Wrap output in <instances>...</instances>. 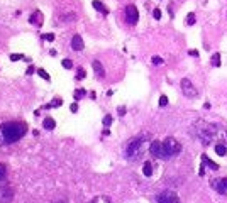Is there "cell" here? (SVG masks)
<instances>
[{
	"instance_id": "cell-1",
	"label": "cell",
	"mask_w": 227,
	"mask_h": 203,
	"mask_svg": "<svg viewBox=\"0 0 227 203\" xmlns=\"http://www.w3.org/2000/svg\"><path fill=\"white\" fill-rule=\"evenodd\" d=\"M26 132H27V127L22 122H5L0 127V137H2V141L5 144H14Z\"/></svg>"
},
{
	"instance_id": "cell-2",
	"label": "cell",
	"mask_w": 227,
	"mask_h": 203,
	"mask_svg": "<svg viewBox=\"0 0 227 203\" xmlns=\"http://www.w3.org/2000/svg\"><path fill=\"white\" fill-rule=\"evenodd\" d=\"M146 144H148V142H146V135H142V137H134L127 144V149H126L127 159H131V161L139 159V156H142L144 151H146Z\"/></svg>"
},
{
	"instance_id": "cell-3",
	"label": "cell",
	"mask_w": 227,
	"mask_h": 203,
	"mask_svg": "<svg viewBox=\"0 0 227 203\" xmlns=\"http://www.w3.org/2000/svg\"><path fill=\"white\" fill-rule=\"evenodd\" d=\"M163 147H165V152H166V157H173L181 152V144L178 142L175 137H166L163 141Z\"/></svg>"
},
{
	"instance_id": "cell-4",
	"label": "cell",
	"mask_w": 227,
	"mask_h": 203,
	"mask_svg": "<svg viewBox=\"0 0 227 203\" xmlns=\"http://www.w3.org/2000/svg\"><path fill=\"white\" fill-rule=\"evenodd\" d=\"M181 91L185 93V97H188V98H195V97H198V88H195L193 87V83L188 80V78H183L181 80Z\"/></svg>"
},
{
	"instance_id": "cell-5",
	"label": "cell",
	"mask_w": 227,
	"mask_h": 203,
	"mask_svg": "<svg viewBox=\"0 0 227 203\" xmlns=\"http://www.w3.org/2000/svg\"><path fill=\"white\" fill-rule=\"evenodd\" d=\"M156 203H180V198H178V195L175 191H161L158 195V198H156Z\"/></svg>"
},
{
	"instance_id": "cell-6",
	"label": "cell",
	"mask_w": 227,
	"mask_h": 203,
	"mask_svg": "<svg viewBox=\"0 0 227 203\" xmlns=\"http://www.w3.org/2000/svg\"><path fill=\"white\" fill-rule=\"evenodd\" d=\"M149 151L154 157H159V159H168L166 157V152H165V147H163V142L159 141H153L151 145H149Z\"/></svg>"
},
{
	"instance_id": "cell-7",
	"label": "cell",
	"mask_w": 227,
	"mask_h": 203,
	"mask_svg": "<svg viewBox=\"0 0 227 203\" xmlns=\"http://www.w3.org/2000/svg\"><path fill=\"white\" fill-rule=\"evenodd\" d=\"M126 19H127V22L132 24V26L139 20V12H137V9H136V5H127V7H126Z\"/></svg>"
},
{
	"instance_id": "cell-8",
	"label": "cell",
	"mask_w": 227,
	"mask_h": 203,
	"mask_svg": "<svg viewBox=\"0 0 227 203\" xmlns=\"http://www.w3.org/2000/svg\"><path fill=\"white\" fill-rule=\"evenodd\" d=\"M14 198V191L10 186H0V203H10Z\"/></svg>"
},
{
	"instance_id": "cell-9",
	"label": "cell",
	"mask_w": 227,
	"mask_h": 203,
	"mask_svg": "<svg viewBox=\"0 0 227 203\" xmlns=\"http://www.w3.org/2000/svg\"><path fill=\"white\" fill-rule=\"evenodd\" d=\"M210 186H212L217 193L227 195V183H226V179H224V178H222V179H214V181L210 183Z\"/></svg>"
},
{
	"instance_id": "cell-10",
	"label": "cell",
	"mask_w": 227,
	"mask_h": 203,
	"mask_svg": "<svg viewBox=\"0 0 227 203\" xmlns=\"http://www.w3.org/2000/svg\"><path fill=\"white\" fill-rule=\"evenodd\" d=\"M71 48L75 49V51H81V49L85 48V44H83V39L80 34H75L73 39H71Z\"/></svg>"
},
{
	"instance_id": "cell-11",
	"label": "cell",
	"mask_w": 227,
	"mask_h": 203,
	"mask_svg": "<svg viewBox=\"0 0 227 203\" xmlns=\"http://www.w3.org/2000/svg\"><path fill=\"white\" fill-rule=\"evenodd\" d=\"M29 22H31V24H34V26H41V24H42V14H41L39 10H36L34 14H31Z\"/></svg>"
},
{
	"instance_id": "cell-12",
	"label": "cell",
	"mask_w": 227,
	"mask_h": 203,
	"mask_svg": "<svg viewBox=\"0 0 227 203\" xmlns=\"http://www.w3.org/2000/svg\"><path fill=\"white\" fill-rule=\"evenodd\" d=\"M202 163H203L205 166H208V168H210L212 171H217V169H219V164H217V163H214L212 159H208V156H207V154L202 156Z\"/></svg>"
},
{
	"instance_id": "cell-13",
	"label": "cell",
	"mask_w": 227,
	"mask_h": 203,
	"mask_svg": "<svg viewBox=\"0 0 227 203\" xmlns=\"http://www.w3.org/2000/svg\"><path fill=\"white\" fill-rule=\"evenodd\" d=\"M92 66H93V69H95V73H97V76L99 78H103V75H105V69H103V66L100 64V61H93L92 63Z\"/></svg>"
},
{
	"instance_id": "cell-14",
	"label": "cell",
	"mask_w": 227,
	"mask_h": 203,
	"mask_svg": "<svg viewBox=\"0 0 227 203\" xmlns=\"http://www.w3.org/2000/svg\"><path fill=\"white\" fill-rule=\"evenodd\" d=\"M214 149H215V152H217L219 156H226L227 154V145L224 144V142H217Z\"/></svg>"
},
{
	"instance_id": "cell-15",
	"label": "cell",
	"mask_w": 227,
	"mask_h": 203,
	"mask_svg": "<svg viewBox=\"0 0 227 203\" xmlns=\"http://www.w3.org/2000/svg\"><path fill=\"white\" fill-rule=\"evenodd\" d=\"M42 125H44V129H46V130H53V129L56 127V122H54L51 117H46V118H44V122H42Z\"/></svg>"
},
{
	"instance_id": "cell-16",
	"label": "cell",
	"mask_w": 227,
	"mask_h": 203,
	"mask_svg": "<svg viewBox=\"0 0 227 203\" xmlns=\"http://www.w3.org/2000/svg\"><path fill=\"white\" fill-rule=\"evenodd\" d=\"M142 173H144V176H151V174H153V164H151V161H146V163H144Z\"/></svg>"
},
{
	"instance_id": "cell-17",
	"label": "cell",
	"mask_w": 227,
	"mask_h": 203,
	"mask_svg": "<svg viewBox=\"0 0 227 203\" xmlns=\"http://www.w3.org/2000/svg\"><path fill=\"white\" fill-rule=\"evenodd\" d=\"M93 7H95V10H99V12H103V14H109V10L103 7V3L102 2H99V0H93V3H92Z\"/></svg>"
},
{
	"instance_id": "cell-18",
	"label": "cell",
	"mask_w": 227,
	"mask_h": 203,
	"mask_svg": "<svg viewBox=\"0 0 227 203\" xmlns=\"http://www.w3.org/2000/svg\"><path fill=\"white\" fill-rule=\"evenodd\" d=\"M210 61H212L214 66H220V54H219V53H214V56H212Z\"/></svg>"
},
{
	"instance_id": "cell-19",
	"label": "cell",
	"mask_w": 227,
	"mask_h": 203,
	"mask_svg": "<svg viewBox=\"0 0 227 203\" xmlns=\"http://www.w3.org/2000/svg\"><path fill=\"white\" fill-rule=\"evenodd\" d=\"M7 176V166L5 164H0V181H3Z\"/></svg>"
},
{
	"instance_id": "cell-20",
	"label": "cell",
	"mask_w": 227,
	"mask_h": 203,
	"mask_svg": "<svg viewBox=\"0 0 227 203\" xmlns=\"http://www.w3.org/2000/svg\"><path fill=\"white\" fill-rule=\"evenodd\" d=\"M187 24L188 26H193V24H195V14H188L187 15Z\"/></svg>"
},
{
	"instance_id": "cell-21",
	"label": "cell",
	"mask_w": 227,
	"mask_h": 203,
	"mask_svg": "<svg viewBox=\"0 0 227 203\" xmlns=\"http://www.w3.org/2000/svg\"><path fill=\"white\" fill-rule=\"evenodd\" d=\"M90 203H110V202L107 200V198H105V196H97L93 202H90Z\"/></svg>"
},
{
	"instance_id": "cell-22",
	"label": "cell",
	"mask_w": 227,
	"mask_h": 203,
	"mask_svg": "<svg viewBox=\"0 0 227 203\" xmlns=\"http://www.w3.org/2000/svg\"><path fill=\"white\" fill-rule=\"evenodd\" d=\"M63 68H66V69H71L73 68V63H71V59H63Z\"/></svg>"
},
{
	"instance_id": "cell-23",
	"label": "cell",
	"mask_w": 227,
	"mask_h": 203,
	"mask_svg": "<svg viewBox=\"0 0 227 203\" xmlns=\"http://www.w3.org/2000/svg\"><path fill=\"white\" fill-rule=\"evenodd\" d=\"M159 105L161 107L168 105V97H166V95H161V97H159Z\"/></svg>"
},
{
	"instance_id": "cell-24",
	"label": "cell",
	"mask_w": 227,
	"mask_h": 203,
	"mask_svg": "<svg viewBox=\"0 0 227 203\" xmlns=\"http://www.w3.org/2000/svg\"><path fill=\"white\" fill-rule=\"evenodd\" d=\"M37 73H39V76H41V78H44V80H49V75L46 73V69L39 68V69H37Z\"/></svg>"
},
{
	"instance_id": "cell-25",
	"label": "cell",
	"mask_w": 227,
	"mask_h": 203,
	"mask_svg": "<svg viewBox=\"0 0 227 203\" xmlns=\"http://www.w3.org/2000/svg\"><path fill=\"white\" fill-rule=\"evenodd\" d=\"M110 124H112V115H105V117H103V125L109 127Z\"/></svg>"
},
{
	"instance_id": "cell-26",
	"label": "cell",
	"mask_w": 227,
	"mask_h": 203,
	"mask_svg": "<svg viewBox=\"0 0 227 203\" xmlns=\"http://www.w3.org/2000/svg\"><path fill=\"white\" fill-rule=\"evenodd\" d=\"M24 58V56H22V54H17V53H14V54H10V59H12V61H19V59H22Z\"/></svg>"
},
{
	"instance_id": "cell-27",
	"label": "cell",
	"mask_w": 227,
	"mask_h": 203,
	"mask_svg": "<svg viewBox=\"0 0 227 203\" xmlns=\"http://www.w3.org/2000/svg\"><path fill=\"white\" fill-rule=\"evenodd\" d=\"M153 17H154L156 20H159V19H161V10H159V9H154V10H153Z\"/></svg>"
},
{
	"instance_id": "cell-28",
	"label": "cell",
	"mask_w": 227,
	"mask_h": 203,
	"mask_svg": "<svg viewBox=\"0 0 227 203\" xmlns=\"http://www.w3.org/2000/svg\"><path fill=\"white\" fill-rule=\"evenodd\" d=\"M61 107L63 105V100H61V98H54V100H53V103H51V107Z\"/></svg>"
},
{
	"instance_id": "cell-29",
	"label": "cell",
	"mask_w": 227,
	"mask_h": 203,
	"mask_svg": "<svg viewBox=\"0 0 227 203\" xmlns=\"http://www.w3.org/2000/svg\"><path fill=\"white\" fill-rule=\"evenodd\" d=\"M151 61H153V64H163V59L159 58V56H153Z\"/></svg>"
},
{
	"instance_id": "cell-30",
	"label": "cell",
	"mask_w": 227,
	"mask_h": 203,
	"mask_svg": "<svg viewBox=\"0 0 227 203\" xmlns=\"http://www.w3.org/2000/svg\"><path fill=\"white\" fill-rule=\"evenodd\" d=\"M76 78H78V80H83V78H85V69H83V68H78V75H76Z\"/></svg>"
},
{
	"instance_id": "cell-31",
	"label": "cell",
	"mask_w": 227,
	"mask_h": 203,
	"mask_svg": "<svg viewBox=\"0 0 227 203\" xmlns=\"http://www.w3.org/2000/svg\"><path fill=\"white\" fill-rule=\"evenodd\" d=\"M44 39H46V41H49V42H53V41H54V34L48 32V34H44Z\"/></svg>"
},
{
	"instance_id": "cell-32",
	"label": "cell",
	"mask_w": 227,
	"mask_h": 203,
	"mask_svg": "<svg viewBox=\"0 0 227 203\" xmlns=\"http://www.w3.org/2000/svg\"><path fill=\"white\" fill-rule=\"evenodd\" d=\"M83 95H85V90H78V91L75 93V98L78 100V98H81V97H83Z\"/></svg>"
},
{
	"instance_id": "cell-33",
	"label": "cell",
	"mask_w": 227,
	"mask_h": 203,
	"mask_svg": "<svg viewBox=\"0 0 227 203\" xmlns=\"http://www.w3.org/2000/svg\"><path fill=\"white\" fill-rule=\"evenodd\" d=\"M188 54H190V56H198V51H197V49H192Z\"/></svg>"
},
{
	"instance_id": "cell-34",
	"label": "cell",
	"mask_w": 227,
	"mask_h": 203,
	"mask_svg": "<svg viewBox=\"0 0 227 203\" xmlns=\"http://www.w3.org/2000/svg\"><path fill=\"white\" fill-rule=\"evenodd\" d=\"M69 108H71V112H76V110H78V105H76V103H71Z\"/></svg>"
},
{
	"instance_id": "cell-35",
	"label": "cell",
	"mask_w": 227,
	"mask_h": 203,
	"mask_svg": "<svg viewBox=\"0 0 227 203\" xmlns=\"http://www.w3.org/2000/svg\"><path fill=\"white\" fill-rule=\"evenodd\" d=\"M119 114H120V115H124V114H126V108H124V107H120V108H119Z\"/></svg>"
},
{
	"instance_id": "cell-36",
	"label": "cell",
	"mask_w": 227,
	"mask_h": 203,
	"mask_svg": "<svg viewBox=\"0 0 227 203\" xmlns=\"http://www.w3.org/2000/svg\"><path fill=\"white\" fill-rule=\"evenodd\" d=\"M32 73H34V68L29 66V68H27V75H32Z\"/></svg>"
},
{
	"instance_id": "cell-37",
	"label": "cell",
	"mask_w": 227,
	"mask_h": 203,
	"mask_svg": "<svg viewBox=\"0 0 227 203\" xmlns=\"http://www.w3.org/2000/svg\"><path fill=\"white\" fill-rule=\"evenodd\" d=\"M54 203H66L65 200H59V202H54Z\"/></svg>"
}]
</instances>
